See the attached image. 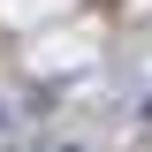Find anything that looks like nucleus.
I'll return each instance as SVG.
<instances>
[{
  "instance_id": "1",
  "label": "nucleus",
  "mask_w": 152,
  "mask_h": 152,
  "mask_svg": "<svg viewBox=\"0 0 152 152\" xmlns=\"http://www.w3.org/2000/svg\"><path fill=\"white\" fill-rule=\"evenodd\" d=\"M53 152H76V145H53Z\"/></svg>"
}]
</instances>
